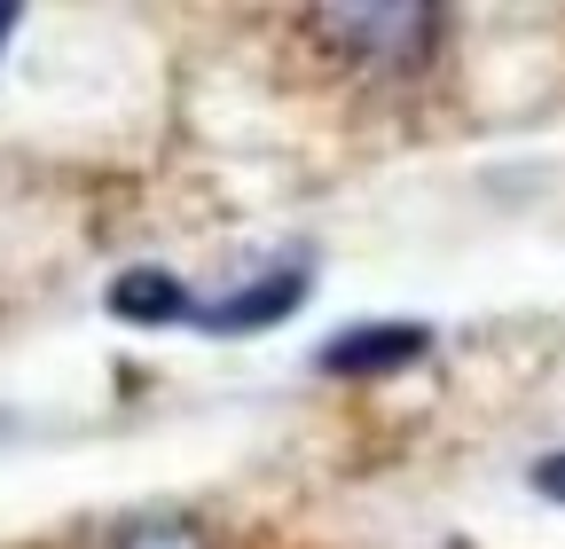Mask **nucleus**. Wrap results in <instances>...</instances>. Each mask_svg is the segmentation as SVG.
Instances as JSON below:
<instances>
[{"instance_id": "nucleus-2", "label": "nucleus", "mask_w": 565, "mask_h": 549, "mask_svg": "<svg viewBox=\"0 0 565 549\" xmlns=\"http://www.w3.org/2000/svg\"><path fill=\"white\" fill-rule=\"evenodd\" d=\"M307 306V267L299 259H282V267H267V274H244L236 291H221V299H196V330H212V337H252V330H275V322H291Z\"/></svg>"}, {"instance_id": "nucleus-7", "label": "nucleus", "mask_w": 565, "mask_h": 549, "mask_svg": "<svg viewBox=\"0 0 565 549\" xmlns=\"http://www.w3.org/2000/svg\"><path fill=\"white\" fill-rule=\"evenodd\" d=\"M17 17H24V0H0V47H9V32H17Z\"/></svg>"}, {"instance_id": "nucleus-1", "label": "nucleus", "mask_w": 565, "mask_h": 549, "mask_svg": "<svg viewBox=\"0 0 565 549\" xmlns=\"http://www.w3.org/2000/svg\"><path fill=\"white\" fill-rule=\"evenodd\" d=\"M307 24L330 55H345L353 72H424L440 47L448 0H307Z\"/></svg>"}, {"instance_id": "nucleus-5", "label": "nucleus", "mask_w": 565, "mask_h": 549, "mask_svg": "<svg viewBox=\"0 0 565 549\" xmlns=\"http://www.w3.org/2000/svg\"><path fill=\"white\" fill-rule=\"evenodd\" d=\"M110 549H212V534L196 518H134V526H118Z\"/></svg>"}, {"instance_id": "nucleus-6", "label": "nucleus", "mask_w": 565, "mask_h": 549, "mask_svg": "<svg viewBox=\"0 0 565 549\" xmlns=\"http://www.w3.org/2000/svg\"><path fill=\"white\" fill-rule=\"evenodd\" d=\"M534 495L565 503V455H542V463H534Z\"/></svg>"}, {"instance_id": "nucleus-4", "label": "nucleus", "mask_w": 565, "mask_h": 549, "mask_svg": "<svg viewBox=\"0 0 565 549\" xmlns=\"http://www.w3.org/2000/svg\"><path fill=\"white\" fill-rule=\"evenodd\" d=\"M103 306L118 322H134V330H166V322H189L196 314V291L181 283L173 267H126V274H110Z\"/></svg>"}, {"instance_id": "nucleus-3", "label": "nucleus", "mask_w": 565, "mask_h": 549, "mask_svg": "<svg viewBox=\"0 0 565 549\" xmlns=\"http://www.w3.org/2000/svg\"><path fill=\"white\" fill-rule=\"evenodd\" d=\"M424 354H433V330L424 322H353L315 354V369L322 377H393V369H408Z\"/></svg>"}]
</instances>
